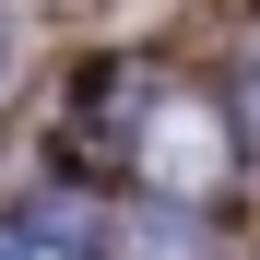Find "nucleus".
<instances>
[{"mask_svg":"<svg viewBox=\"0 0 260 260\" xmlns=\"http://www.w3.org/2000/svg\"><path fill=\"white\" fill-rule=\"evenodd\" d=\"M0 71H12V36H0Z\"/></svg>","mask_w":260,"mask_h":260,"instance_id":"obj_3","label":"nucleus"},{"mask_svg":"<svg viewBox=\"0 0 260 260\" xmlns=\"http://www.w3.org/2000/svg\"><path fill=\"white\" fill-rule=\"evenodd\" d=\"M130 260H201V237L178 225V213H154V225H142V237H130Z\"/></svg>","mask_w":260,"mask_h":260,"instance_id":"obj_2","label":"nucleus"},{"mask_svg":"<svg viewBox=\"0 0 260 260\" xmlns=\"http://www.w3.org/2000/svg\"><path fill=\"white\" fill-rule=\"evenodd\" d=\"M0 260H95V225L83 213H12L0 225Z\"/></svg>","mask_w":260,"mask_h":260,"instance_id":"obj_1","label":"nucleus"}]
</instances>
